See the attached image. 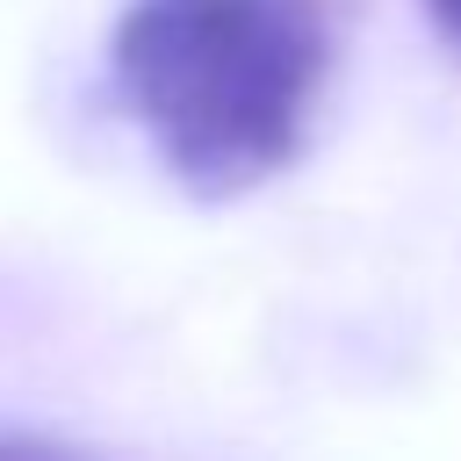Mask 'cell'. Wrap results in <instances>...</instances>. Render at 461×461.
Returning a JSON list of instances; mask_svg holds the SVG:
<instances>
[{
  "mask_svg": "<svg viewBox=\"0 0 461 461\" xmlns=\"http://www.w3.org/2000/svg\"><path fill=\"white\" fill-rule=\"evenodd\" d=\"M108 58L166 173L223 202L303 151L331 65V14L324 0H130Z\"/></svg>",
  "mask_w": 461,
  "mask_h": 461,
  "instance_id": "6da1fadb",
  "label": "cell"
},
{
  "mask_svg": "<svg viewBox=\"0 0 461 461\" xmlns=\"http://www.w3.org/2000/svg\"><path fill=\"white\" fill-rule=\"evenodd\" d=\"M0 461H86V454H72L43 432H0Z\"/></svg>",
  "mask_w": 461,
  "mask_h": 461,
  "instance_id": "7a4b0ae2",
  "label": "cell"
},
{
  "mask_svg": "<svg viewBox=\"0 0 461 461\" xmlns=\"http://www.w3.org/2000/svg\"><path fill=\"white\" fill-rule=\"evenodd\" d=\"M425 14H432V22H439L454 43H461V0H425Z\"/></svg>",
  "mask_w": 461,
  "mask_h": 461,
  "instance_id": "3957f363",
  "label": "cell"
}]
</instances>
